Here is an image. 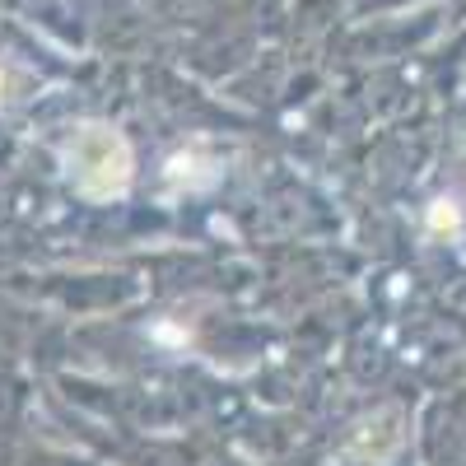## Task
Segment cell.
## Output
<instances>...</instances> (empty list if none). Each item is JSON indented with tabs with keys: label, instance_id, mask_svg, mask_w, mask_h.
Masks as SVG:
<instances>
[{
	"label": "cell",
	"instance_id": "6da1fadb",
	"mask_svg": "<svg viewBox=\"0 0 466 466\" xmlns=\"http://www.w3.org/2000/svg\"><path fill=\"white\" fill-rule=\"evenodd\" d=\"M66 168L75 191H85V197H122L131 182V145L112 127H80L66 140Z\"/></svg>",
	"mask_w": 466,
	"mask_h": 466
}]
</instances>
